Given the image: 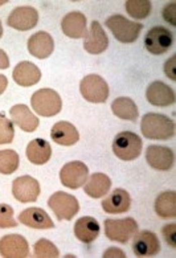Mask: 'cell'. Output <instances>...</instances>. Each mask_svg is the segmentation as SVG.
Returning <instances> with one entry per match:
<instances>
[{
    "label": "cell",
    "mask_w": 176,
    "mask_h": 258,
    "mask_svg": "<svg viewBox=\"0 0 176 258\" xmlns=\"http://www.w3.org/2000/svg\"><path fill=\"white\" fill-rule=\"evenodd\" d=\"M18 223L14 219V209L8 204H0V228H15Z\"/></svg>",
    "instance_id": "d6a6232c"
},
{
    "label": "cell",
    "mask_w": 176,
    "mask_h": 258,
    "mask_svg": "<svg viewBox=\"0 0 176 258\" xmlns=\"http://www.w3.org/2000/svg\"><path fill=\"white\" fill-rule=\"evenodd\" d=\"M32 109L42 117H53L61 111L63 101L53 89H40L32 94Z\"/></svg>",
    "instance_id": "3957f363"
},
{
    "label": "cell",
    "mask_w": 176,
    "mask_h": 258,
    "mask_svg": "<svg viewBox=\"0 0 176 258\" xmlns=\"http://www.w3.org/2000/svg\"><path fill=\"white\" fill-rule=\"evenodd\" d=\"M175 10H176V4L175 3H171V4H167L164 10H163V18L166 20L167 23L169 24L176 25V19H175Z\"/></svg>",
    "instance_id": "e575fe53"
},
{
    "label": "cell",
    "mask_w": 176,
    "mask_h": 258,
    "mask_svg": "<svg viewBox=\"0 0 176 258\" xmlns=\"http://www.w3.org/2000/svg\"><path fill=\"white\" fill-rule=\"evenodd\" d=\"M172 33L164 27H154L146 33L145 46L151 54L160 56L172 46Z\"/></svg>",
    "instance_id": "ba28073f"
},
{
    "label": "cell",
    "mask_w": 176,
    "mask_h": 258,
    "mask_svg": "<svg viewBox=\"0 0 176 258\" xmlns=\"http://www.w3.org/2000/svg\"><path fill=\"white\" fill-rule=\"evenodd\" d=\"M14 124L3 113L0 114V145H7L14 141Z\"/></svg>",
    "instance_id": "1f68e13d"
},
{
    "label": "cell",
    "mask_w": 176,
    "mask_h": 258,
    "mask_svg": "<svg viewBox=\"0 0 176 258\" xmlns=\"http://www.w3.org/2000/svg\"><path fill=\"white\" fill-rule=\"evenodd\" d=\"M138 232V224L134 219L105 220V234L111 241H116L121 244H126L127 241L133 238Z\"/></svg>",
    "instance_id": "5b68a950"
},
{
    "label": "cell",
    "mask_w": 176,
    "mask_h": 258,
    "mask_svg": "<svg viewBox=\"0 0 176 258\" xmlns=\"http://www.w3.org/2000/svg\"><path fill=\"white\" fill-rule=\"evenodd\" d=\"M54 49V41L53 37L48 32L40 31V32L32 35L28 40V50L32 56L36 58H46L53 53Z\"/></svg>",
    "instance_id": "ac0fdd59"
},
{
    "label": "cell",
    "mask_w": 176,
    "mask_h": 258,
    "mask_svg": "<svg viewBox=\"0 0 176 258\" xmlns=\"http://www.w3.org/2000/svg\"><path fill=\"white\" fill-rule=\"evenodd\" d=\"M4 3H7V2H4V0H0V6H2V4H4Z\"/></svg>",
    "instance_id": "60d3db41"
},
{
    "label": "cell",
    "mask_w": 176,
    "mask_h": 258,
    "mask_svg": "<svg viewBox=\"0 0 176 258\" xmlns=\"http://www.w3.org/2000/svg\"><path fill=\"white\" fill-rule=\"evenodd\" d=\"M155 212L163 219L176 217V194L173 191L163 192L155 202Z\"/></svg>",
    "instance_id": "83f0119b"
},
{
    "label": "cell",
    "mask_w": 176,
    "mask_h": 258,
    "mask_svg": "<svg viewBox=\"0 0 176 258\" xmlns=\"http://www.w3.org/2000/svg\"><path fill=\"white\" fill-rule=\"evenodd\" d=\"M175 229H176V224H167L164 228H163V236H164V240H166L167 244L169 246L175 247L176 242H175Z\"/></svg>",
    "instance_id": "836d02e7"
},
{
    "label": "cell",
    "mask_w": 176,
    "mask_h": 258,
    "mask_svg": "<svg viewBox=\"0 0 176 258\" xmlns=\"http://www.w3.org/2000/svg\"><path fill=\"white\" fill-rule=\"evenodd\" d=\"M48 205L58 220H72L80 209L77 199L63 191L53 194L48 200Z\"/></svg>",
    "instance_id": "52a82bcc"
},
{
    "label": "cell",
    "mask_w": 176,
    "mask_h": 258,
    "mask_svg": "<svg viewBox=\"0 0 176 258\" xmlns=\"http://www.w3.org/2000/svg\"><path fill=\"white\" fill-rule=\"evenodd\" d=\"M146 98L154 106L167 107L175 103V92L164 82L154 81L146 90Z\"/></svg>",
    "instance_id": "9a60e30c"
},
{
    "label": "cell",
    "mask_w": 176,
    "mask_h": 258,
    "mask_svg": "<svg viewBox=\"0 0 176 258\" xmlns=\"http://www.w3.org/2000/svg\"><path fill=\"white\" fill-rule=\"evenodd\" d=\"M80 92L88 102L103 103L109 97V85L98 75H89L82 78Z\"/></svg>",
    "instance_id": "8992f818"
},
{
    "label": "cell",
    "mask_w": 176,
    "mask_h": 258,
    "mask_svg": "<svg viewBox=\"0 0 176 258\" xmlns=\"http://www.w3.org/2000/svg\"><path fill=\"white\" fill-rule=\"evenodd\" d=\"M14 198L20 203H33L40 195L39 181L32 176H20L15 179L12 184Z\"/></svg>",
    "instance_id": "30bf717a"
},
{
    "label": "cell",
    "mask_w": 176,
    "mask_h": 258,
    "mask_svg": "<svg viewBox=\"0 0 176 258\" xmlns=\"http://www.w3.org/2000/svg\"><path fill=\"white\" fill-rule=\"evenodd\" d=\"M39 22V14L33 7H18L11 12L7 24L18 31H29L35 28Z\"/></svg>",
    "instance_id": "7c38bea8"
},
{
    "label": "cell",
    "mask_w": 176,
    "mask_h": 258,
    "mask_svg": "<svg viewBox=\"0 0 176 258\" xmlns=\"http://www.w3.org/2000/svg\"><path fill=\"white\" fill-rule=\"evenodd\" d=\"M133 251L138 257H154L160 251V242L155 233L150 230H142L134 236Z\"/></svg>",
    "instance_id": "8fae6325"
},
{
    "label": "cell",
    "mask_w": 176,
    "mask_h": 258,
    "mask_svg": "<svg viewBox=\"0 0 176 258\" xmlns=\"http://www.w3.org/2000/svg\"><path fill=\"white\" fill-rule=\"evenodd\" d=\"M50 138L53 139V142H56L57 145L73 146L80 139V134H78L77 128L74 127V124L61 120L52 127Z\"/></svg>",
    "instance_id": "cb8c5ba5"
},
{
    "label": "cell",
    "mask_w": 176,
    "mask_h": 258,
    "mask_svg": "<svg viewBox=\"0 0 176 258\" xmlns=\"http://www.w3.org/2000/svg\"><path fill=\"white\" fill-rule=\"evenodd\" d=\"M19 155L14 150H2L0 151V173L11 175L19 168Z\"/></svg>",
    "instance_id": "f1b7e54d"
},
{
    "label": "cell",
    "mask_w": 176,
    "mask_h": 258,
    "mask_svg": "<svg viewBox=\"0 0 176 258\" xmlns=\"http://www.w3.org/2000/svg\"><path fill=\"white\" fill-rule=\"evenodd\" d=\"M61 28L64 35H67L71 39H82L88 35L86 18L84 14L78 11L69 12L61 22Z\"/></svg>",
    "instance_id": "e0dca14e"
},
{
    "label": "cell",
    "mask_w": 176,
    "mask_h": 258,
    "mask_svg": "<svg viewBox=\"0 0 176 258\" xmlns=\"http://www.w3.org/2000/svg\"><path fill=\"white\" fill-rule=\"evenodd\" d=\"M88 175L89 170L86 164L78 160L67 163L60 171L61 183L71 189H77L82 187L88 180Z\"/></svg>",
    "instance_id": "9c48e42d"
},
{
    "label": "cell",
    "mask_w": 176,
    "mask_h": 258,
    "mask_svg": "<svg viewBox=\"0 0 176 258\" xmlns=\"http://www.w3.org/2000/svg\"><path fill=\"white\" fill-rule=\"evenodd\" d=\"M175 61H176V56L173 54L169 60L166 61V64H164V73L168 78H171L172 81L176 80V75H175Z\"/></svg>",
    "instance_id": "d590c367"
},
{
    "label": "cell",
    "mask_w": 176,
    "mask_h": 258,
    "mask_svg": "<svg viewBox=\"0 0 176 258\" xmlns=\"http://www.w3.org/2000/svg\"><path fill=\"white\" fill-rule=\"evenodd\" d=\"M52 156V147L46 141L40 138L29 142L27 147V158L33 164H45Z\"/></svg>",
    "instance_id": "d4e9b609"
},
{
    "label": "cell",
    "mask_w": 176,
    "mask_h": 258,
    "mask_svg": "<svg viewBox=\"0 0 176 258\" xmlns=\"http://www.w3.org/2000/svg\"><path fill=\"white\" fill-rule=\"evenodd\" d=\"M2 36H3V27H2V22H0V39H2Z\"/></svg>",
    "instance_id": "ab89813d"
},
{
    "label": "cell",
    "mask_w": 176,
    "mask_h": 258,
    "mask_svg": "<svg viewBox=\"0 0 176 258\" xmlns=\"http://www.w3.org/2000/svg\"><path fill=\"white\" fill-rule=\"evenodd\" d=\"M109 46V39L98 22H93L84 41V49L90 54H99Z\"/></svg>",
    "instance_id": "2e32d148"
},
{
    "label": "cell",
    "mask_w": 176,
    "mask_h": 258,
    "mask_svg": "<svg viewBox=\"0 0 176 258\" xmlns=\"http://www.w3.org/2000/svg\"><path fill=\"white\" fill-rule=\"evenodd\" d=\"M146 160L148 166L159 171H168L172 168L173 162H175V155L173 151L168 147L163 146H148L146 150Z\"/></svg>",
    "instance_id": "4fadbf2b"
},
{
    "label": "cell",
    "mask_w": 176,
    "mask_h": 258,
    "mask_svg": "<svg viewBox=\"0 0 176 258\" xmlns=\"http://www.w3.org/2000/svg\"><path fill=\"white\" fill-rule=\"evenodd\" d=\"M113 151L116 158L125 162L137 159L142 152V139L135 133L122 131L114 138Z\"/></svg>",
    "instance_id": "277c9868"
},
{
    "label": "cell",
    "mask_w": 176,
    "mask_h": 258,
    "mask_svg": "<svg viewBox=\"0 0 176 258\" xmlns=\"http://www.w3.org/2000/svg\"><path fill=\"white\" fill-rule=\"evenodd\" d=\"M111 180L105 173H93L85 183V194L93 199H99L110 191Z\"/></svg>",
    "instance_id": "484cf974"
},
{
    "label": "cell",
    "mask_w": 176,
    "mask_h": 258,
    "mask_svg": "<svg viewBox=\"0 0 176 258\" xmlns=\"http://www.w3.org/2000/svg\"><path fill=\"white\" fill-rule=\"evenodd\" d=\"M35 255L36 257H58L60 251L56 245L49 240L41 238L35 244Z\"/></svg>",
    "instance_id": "4dcf8cb0"
},
{
    "label": "cell",
    "mask_w": 176,
    "mask_h": 258,
    "mask_svg": "<svg viewBox=\"0 0 176 258\" xmlns=\"http://www.w3.org/2000/svg\"><path fill=\"white\" fill-rule=\"evenodd\" d=\"M10 113L12 122L25 133H33L39 127V118L32 114L28 106L15 105L14 107H11Z\"/></svg>",
    "instance_id": "44dd1931"
},
{
    "label": "cell",
    "mask_w": 176,
    "mask_h": 258,
    "mask_svg": "<svg viewBox=\"0 0 176 258\" xmlns=\"http://www.w3.org/2000/svg\"><path fill=\"white\" fill-rule=\"evenodd\" d=\"M103 257H126L125 253L121 249H116V247H110L103 253Z\"/></svg>",
    "instance_id": "8d00e7d4"
},
{
    "label": "cell",
    "mask_w": 176,
    "mask_h": 258,
    "mask_svg": "<svg viewBox=\"0 0 176 258\" xmlns=\"http://www.w3.org/2000/svg\"><path fill=\"white\" fill-rule=\"evenodd\" d=\"M14 81L18 85L23 88H28V86L36 85L41 78V72L35 64H32L29 61H23L16 65L12 73Z\"/></svg>",
    "instance_id": "ffe728a7"
},
{
    "label": "cell",
    "mask_w": 176,
    "mask_h": 258,
    "mask_svg": "<svg viewBox=\"0 0 176 258\" xmlns=\"http://www.w3.org/2000/svg\"><path fill=\"white\" fill-rule=\"evenodd\" d=\"M10 67V58L3 49H0V69H7Z\"/></svg>",
    "instance_id": "74e56055"
},
{
    "label": "cell",
    "mask_w": 176,
    "mask_h": 258,
    "mask_svg": "<svg viewBox=\"0 0 176 258\" xmlns=\"http://www.w3.org/2000/svg\"><path fill=\"white\" fill-rule=\"evenodd\" d=\"M127 14L134 19H146L151 12V2L148 0H127L126 4Z\"/></svg>",
    "instance_id": "f546056e"
},
{
    "label": "cell",
    "mask_w": 176,
    "mask_h": 258,
    "mask_svg": "<svg viewBox=\"0 0 176 258\" xmlns=\"http://www.w3.org/2000/svg\"><path fill=\"white\" fill-rule=\"evenodd\" d=\"M111 110L115 117L125 120H137L138 114H139V110L134 101L127 97H120L114 99L111 103Z\"/></svg>",
    "instance_id": "4316f807"
},
{
    "label": "cell",
    "mask_w": 176,
    "mask_h": 258,
    "mask_svg": "<svg viewBox=\"0 0 176 258\" xmlns=\"http://www.w3.org/2000/svg\"><path fill=\"white\" fill-rule=\"evenodd\" d=\"M99 230L98 221L90 216L81 217L74 224V236L85 244L93 242L99 236Z\"/></svg>",
    "instance_id": "603a6c76"
},
{
    "label": "cell",
    "mask_w": 176,
    "mask_h": 258,
    "mask_svg": "<svg viewBox=\"0 0 176 258\" xmlns=\"http://www.w3.org/2000/svg\"><path fill=\"white\" fill-rule=\"evenodd\" d=\"M131 198L129 192L116 188L102 202V208L106 213L114 215V213H125L130 209Z\"/></svg>",
    "instance_id": "7402d4cb"
},
{
    "label": "cell",
    "mask_w": 176,
    "mask_h": 258,
    "mask_svg": "<svg viewBox=\"0 0 176 258\" xmlns=\"http://www.w3.org/2000/svg\"><path fill=\"white\" fill-rule=\"evenodd\" d=\"M0 254L12 258L28 257V242L20 234H6L0 240Z\"/></svg>",
    "instance_id": "5bb4252c"
},
{
    "label": "cell",
    "mask_w": 176,
    "mask_h": 258,
    "mask_svg": "<svg viewBox=\"0 0 176 258\" xmlns=\"http://www.w3.org/2000/svg\"><path fill=\"white\" fill-rule=\"evenodd\" d=\"M106 27L113 32L114 37L124 44H130L137 41L139 37L143 24L127 20L122 15H113L106 19Z\"/></svg>",
    "instance_id": "7a4b0ae2"
},
{
    "label": "cell",
    "mask_w": 176,
    "mask_h": 258,
    "mask_svg": "<svg viewBox=\"0 0 176 258\" xmlns=\"http://www.w3.org/2000/svg\"><path fill=\"white\" fill-rule=\"evenodd\" d=\"M7 85H8L7 77L3 75H0V94H3L6 88H7Z\"/></svg>",
    "instance_id": "f35d334b"
},
{
    "label": "cell",
    "mask_w": 176,
    "mask_h": 258,
    "mask_svg": "<svg viewBox=\"0 0 176 258\" xmlns=\"http://www.w3.org/2000/svg\"><path fill=\"white\" fill-rule=\"evenodd\" d=\"M141 130L147 139L168 141L175 135V123L163 114L148 113L142 118Z\"/></svg>",
    "instance_id": "6da1fadb"
},
{
    "label": "cell",
    "mask_w": 176,
    "mask_h": 258,
    "mask_svg": "<svg viewBox=\"0 0 176 258\" xmlns=\"http://www.w3.org/2000/svg\"><path fill=\"white\" fill-rule=\"evenodd\" d=\"M19 220L23 225H27L33 229H52L54 228L49 215L41 208L24 209L19 215Z\"/></svg>",
    "instance_id": "d6986e66"
}]
</instances>
